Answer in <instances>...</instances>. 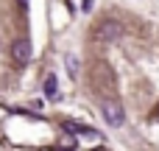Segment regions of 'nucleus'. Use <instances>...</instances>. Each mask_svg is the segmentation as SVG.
<instances>
[{
    "instance_id": "obj_7",
    "label": "nucleus",
    "mask_w": 159,
    "mask_h": 151,
    "mask_svg": "<svg viewBox=\"0 0 159 151\" xmlns=\"http://www.w3.org/2000/svg\"><path fill=\"white\" fill-rule=\"evenodd\" d=\"M20 6H22V8H28V0H20Z\"/></svg>"
},
{
    "instance_id": "obj_4",
    "label": "nucleus",
    "mask_w": 159,
    "mask_h": 151,
    "mask_svg": "<svg viewBox=\"0 0 159 151\" xmlns=\"http://www.w3.org/2000/svg\"><path fill=\"white\" fill-rule=\"evenodd\" d=\"M42 90H45V95H48V98H53V95L59 92V81H56V76H48V78H45V87H42Z\"/></svg>"
},
{
    "instance_id": "obj_6",
    "label": "nucleus",
    "mask_w": 159,
    "mask_h": 151,
    "mask_svg": "<svg viewBox=\"0 0 159 151\" xmlns=\"http://www.w3.org/2000/svg\"><path fill=\"white\" fill-rule=\"evenodd\" d=\"M64 129H67V132H78V134H84V126H78L75 120H64Z\"/></svg>"
},
{
    "instance_id": "obj_2",
    "label": "nucleus",
    "mask_w": 159,
    "mask_h": 151,
    "mask_svg": "<svg viewBox=\"0 0 159 151\" xmlns=\"http://www.w3.org/2000/svg\"><path fill=\"white\" fill-rule=\"evenodd\" d=\"M120 36H123V25H120V22L106 20V22L98 25V39H101V42H115V39H120Z\"/></svg>"
},
{
    "instance_id": "obj_1",
    "label": "nucleus",
    "mask_w": 159,
    "mask_h": 151,
    "mask_svg": "<svg viewBox=\"0 0 159 151\" xmlns=\"http://www.w3.org/2000/svg\"><path fill=\"white\" fill-rule=\"evenodd\" d=\"M103 118H106V123L115 126V129L126 126V109H123L117 101H103Z\"/></svg>"
},
{
    "instance_id": "obj_3",
    "label": "nucleus",
    "mask_w": 159,
    "mask_h": 151,
    "mask_svg": "<svg viewBox=\"0 0 159 151\" xmlns=\"http://www.w3.org/2000/svg\"><path fill=\"white\" fill-rule=\"evenodd\" d=\"M31 53H34V48H31L28 39H17V42L11 45V56H14L17 64H28V62H31Z\"/></svg>"
},
{
    "instance_id": "obj_5",
    "label": "nucleus",
    "mask_w": 159,
    "mask_h": 151,
    "mask_svg": "<svg viewBox=\"0 0 159 151\" xmlns=\"http://www.w3.org/2000/svg\"><path fill=\"white\" fill-rule=\"evenodd\" d=\"M64 67H67L70 76H75V73H78V62H75V56H67V59H64Z\"/></svg>"
}]
</instances>
